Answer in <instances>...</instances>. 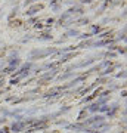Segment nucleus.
Here are the masks:
<instances>
[{
	"mask_svg": "<svg viewBox=\"0 0 127 133\" xmlns=\"http://www.w3.org/2000/svg\"><path fill=\"white\" fill-rule=\"evenodd\" d=\"M22 127H24V123H16V124H14L12 130H14V132H19V130H21Z\"/></svg>",
	"mask_w": 127,
	"mask_h": 133,
	"instance_id": "nucleus-1",
	"label": "nucleus"
}]
</instances>
